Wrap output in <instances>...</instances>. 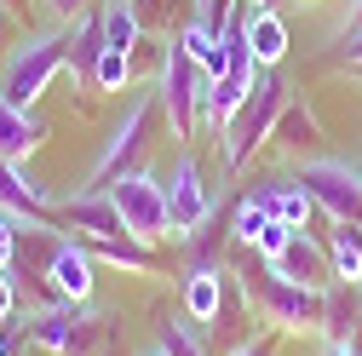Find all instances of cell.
<instances>
[{"instance_id": "obj_1", "label": "cell", "mask_w": 362, "mask_h": 356, "mask_svg": "<svg viewBox=\"0 0 362 356\" xmlns=\"http://www.w3.org/2000/svg\"><path fill=\"white\" fill-rule=\"evenodd\" d=\"M236 271H242V293L253 304V316H264L276 333H322V287H299L276 276L259 253L242 259Z\"/></svg>"}, {"instance_id": "obj_2", "label": "cell", "mask_w": 362, "mask_h": 356, "mask_svg": "<svg viewBox=\"0 0 362 356\" xmlns=\"http://www.w3.org/2000/svg\"><path fill=\"white\" fill-rule=\"evenodd\" d=\"M288 109V86L270 75V69H259V86L247 93V104L218 126V155H224V167L230 172H242L264 144H270V132H276V115Z\"/></svg>"}, {"instance_id": "obj_3", "label": "cell", "mask_w": 362, "mask_h": 356, "mask_svg": "<svg viewBox=\"0 0 362 356\" xmlns=\"http://www.w3.org/2000/svg\"><path fill=\"white\" fill-rule=\"evenodd\" d=\"M202 93H207V75L196 69V58L178 47V40H167L161 75H156V98H161V115L173 126V138H196V126H202Z\"/></svg>"}, {"instance_id": "obj_4", "label": "cell", "mask_w": 362, "mask_h": 356, "mask_svg": "<svg viewBox=\"0 0 362 356\" xmlns=\"http://www.w3.org/2000/svg\"><path fill=\"white\" fill-rule=\"evenodd\" d=\"M69 64V35H35L6 58V75H0V98L18 104V109H35V98L52 86V75Z\"/></svg>"}, {"instance_id": "obj_5", "label": "cell", "mask_w": 362, "mask_h": 356, "mask_svg": "<svg viewBox=\"0 0 362 356\" xmlns=\"http://www.w3.org/2000/svg\"><path fill=\"white\" fill-rule=\"evenodd\" d=\"M293 178L305 184V196L322 207L334 225H356L362 230V167L334 161V155H310V161H299Z\"/></svg>"}, {"instance_id": "obj_6", "label": "cell", "mask_w": 362, "mask_h": 356, "mask_svg": "<svg viewBox=\"0 0 362 356\" xmlns=\"http://www.w3.org/2000/svg\"><path fill=\"white\" fill-rule=\"evenodd\" d=\"M213 213H218V190L207 184L202 161H196V155H178V161H173V178H167V236H173V242L196 236Z\"/></svg>"}, {"instance_id": "obj_7", "label": "cell", "mask_w": 362, "mask_h": 356, "mask_svg": "<svg viewBox=\"0 0 362 356\" xmlns=\"http://www.w3.org/2000/svg\"><path fill=\"white\" fill-rule=\"evenodd\" d=\"M110 196H115V213H121V225H127L132 242L156 247L167 236V184L156 172H121L110 184Z\"/></svg>"}, {"instance_id": "obj_8", "label": "cell", "mask_w": 362, "mask_h": 356, "mask_svg": "<svg viewBox=\"0 0 362 356\" xmlns=\"http://www.w3.org/2000/svg\"><path fill=\"white\" fill-rule=\"evenodd\" d=\"M156 109H161V98H156V93H144L139 104L121 115V126L104 138V150H98V161H93V190H110L115 178H121V172H132V161L150 150V121H156Z\"/></svg>"}, {"instance_id": "obj_9", "label": "cell", "mask_w": 362, "mask_h": 356, "mask_svg": "<svg viewBox=\"0 0 362 356\" xmlns=\"http://www.w3.org/2000/svg\"><path fill=\"white\" fill-rule=\"evenodd\" d=\"M64 225L93 247V242H127V225H121V213H115V196L110 190H81L64 201Z\"/></svg>"}, {"instance_id": "obj_10", "label": "cell", "mask_w": 362, "mask_h": 356, "mask_svg": "<svg viewBox=\"0 0 362 356\" xmlns=\"http://www.w3.org/2000/svg\"><path fill=\"white\" fill-rule=\"evenodd\" d=\"M47 282H52V293L69 299V304H86V299H93V253H86L81 236H58V242H52Z\"/></svg>"}, {"instance_id": "obj_11", "label": "cell", "mask_w": 362, "mask_h": 356, "mask_svg": "<svg viewBox=\"0 0 362 356\" xmlns=\"http://www.w3.org/2000/svg\"><path fill=\"white\" fill-rule=\"evenodd\" d=\"M276 276L299 282V287H328L334 282V264H328V242H316L310 230H293V242L276 253V259H264Z\"/></svg>"}, {"instance_id": "obj_12", "label": "cell", "mask_w": 362, "mask_h": 356, "mask_svg": "<svg viewBox=\"0 0 362 356\" xmlns=\"http://www.w3.org/2000/svg\"><path fill=\"white\" fill-rule=\"evenodd\" d=\"M0 213L29 218V225H40V230H47V218H52V196H47V184L23 178L18 161H6V155H0Z\"/></svg>"}, {"instance_id": "obj_13", "label": "cell", "mask_w": 362, "mask_h": 356, "mask_svg": "<svg viewBox=\"0 0 362 356\" xmlns=\"http://www.w3.org/2000/svg\"><path fill=\"white\" fill-rule=\"evenodd\" d=\"M230 299V276H224V264H190L185 271V316L196 328H213V316L224 310Z\"/></svg>"}, {"instance_id": "obj_14", "label": "cell", "mask_w": 362, "mask_h": 356, "mask_svg": "<svg viewBox=\"0 0 362 356\" xmlns=\"http://www.w3.org/2000/svg\"><path fill=\"white\" fill-rule=\"evenodd\" d=\"M356 322H362V287L356 282H328L322 287V339L345 350Z\"/></svg>"}, {"instance_id": "obj_15", "label": "cell", "mask_w": 362, "mask_h": 356, "mask_svg": "<svg viewBox=\"0 0 362 356\" xmlns=\"http://www.w3.org/2000/svg\"><path fill=\"white\" fill-rule=\"evenodd\" d=\"M242 35H247V52H253L259 69H276L288 58V23L276 18V6H270V12H247L242 18Z\"/></svg>"}, {"instance_id": "obj_16", "label": "cell", "mask_w": 362, "mask_h": 356, "mask_svg": "<svg viewBox=\"0 0 362 356\" xmlns=\"http://www.w3.org/2000/svg\"><path fill=\"white\" fill-rule=\"evenodd\" d=\"M40 138H47L40 115H35V109H18V104L0 98V155H6V161H23Z\"/></svg>"}, {"instance_id": "obj_17", "label": "cell", "mask_w": 362, "mask_h": 356, "mask_svg": "<svg viewBox=\"0 0 362 356\" xmlns=\"http://www.w3.org/2000/svg\"><path fill=\"white\" fill-rule=\"evenodd\" d=\"M270 144L288 150V155H305V161H310V150L322 144V126H316V115H310L305 104H293V98H288V109L276 115V132H270Z\"/></svg>"}, {"instance_id": "obj_18", "label": "cell", "mask_w": 362, "mask_h": 356, "mask_svg": "<svg viewBox=\"0 0 362 356\" xmlns=\"http://www.w3.org/2000/svg\"><path fill=\"white\" fill-rule=\"evenodd\" d=\"M98 29H104V47L110 52H139L144 18H139L132 0H98Z\"/></svg>"}, {"instance_id": "obj_19", "label": "cell", "mask_w": 362, "mask_h": 356, "mask_svg": "<svg viewBox=\"0 0 362 356\" xmlns=\"http://www.w3.org/2000/svg\"><path fill=\"white\" fill-rule=\"evenodd\" d=\"M322 242H328L334 282H356V287H362V230H356V225H334Z\"/></svg>"}, {"instance_id": "obj_20", "label": "cell", "mask_w": 362, "mask_h": 356, "mask_svg": "<svg viewBox=\"0 0 362 356\" xmlns=\"http://www.w3.org/2000/svg\"><path fill=\"white\" fill-rule=\"evenodd\" d=\"M264 201H270V213H276L282 225H293V230H310L316 201L305 196V184H299V178H288V184H270V190H264Z\"/></svg>"}, {"instance_id": "obj_21", "label": "cell", "mask_w": 362, "mask_h": 356, "mask_svg": "<svg viewBox=\"0 0 362 356\" xmlns=\"http://www.w3.org/2000/svg\"><path fill=\"white\" fill-rule=\"evenodd\" d=\"M270 218H276V213H270V201H264V190H247L242 201H236V213H230V236L242 242V247H253V236L270 225Z\"/></svg>"}, {"instance_id": "obj_22", "label": "cell", "mask_w": 362, "mask_h": 356, "mask_svg": "<svg viewBox=\"0 0 362 356\" xmlns=\"http://www.w3.org/2000/svg\"><path fill=\"white\" fill-rule=\"evenodd\" d=\"M161 350H167V356H207V345H202L196 322H178V316H167V322H161Z\"/></svg>"}, {"instance_id": "obj_23", "label": "cell", "mask_w": 362, "mask_h": 356, "mask_svg": "<svg viewBox=\"0 0 362 356\" xmlns=\"http://www.w3.org/2000/svg\"><path fill=\"white\" fill-rule=\"evenodd\" d=\"M127 81H132V52H110L104 47V58L93 69V86H98V93H121Z\"/></svg>"}, {"instance_id": "obj_24", "label": "cell", "mask_w": 362, "mask_h": 356, "mask_svg": "<svg viewBox=\"0 0 362 356\" xmlns=\"http://www.w3.org/2000/svg\"><path fill=\"white\" fill-rule=\"evenodd\" d=\"M288 242H293V225H282V218H270V225H264V230L253 236V253H259V259H276V253H282Z\"/></svg>"}, {"instance_id": "obj_25", "label": "cell", "mask_w": 362, "mask_h": 356, "mask_svg": "<svg viewBox=\"0 0 362 356\" xmlns=\"http://www.w3.org/2000/svg\"><path fill=\"white\" fill-rule=\"evenodd\" d=\"M276 339H282V333H253V339H247V345H236L230 356H276Z\"/></svg>"}, {"instance_id": "obj_26", "label": "cell", "mask_w": 362, "mask_h": 356, "mask_svg": "<svg viewBox=\"0 0 362 356\" xmlns=\"http://www.w3.org/2000/svg\"><path fill=\"white\" fill-rule=\"evenodd\" d=\"M12 247H18V230H12V213H0V271H12Z\"/></svg>"}, {"instance_id": "obj_27", "label": "cell", "mask_w": 362, "mask_h": 356, "mask_svg": "<svg viewBox=\"0 0 362 356\" xmlns=\"http://www.w3.org/2000/svg\"><path fill=\"white\" fill-rule=\"evenodd\" d=\"M12 316V271H0V328H6Z\"/></svg>"}, {"instance_id": "obj_28", "label": "cell", "mask_w": 362, "mask_h": 356, "mask_svg": "<svg viewBox=\"0 0 362 356\" xmlns=\"http://www.w3.org/2000/svg\"><path fill=\"white\" fill-rule=\"evenodd\" d=\"M86 6H93V0H52L58 18H86Z\"/></svg>"}, {"instance_id": "obj_29", "label": "cell", "mask_w": 362, "mask_h": 356, "mask_svg": "<svg viewBox=\"0 0 362 356\" xmlns=\"http://www.w3.org/2000/svg\"><path fill=\"white\" fill-rule=\"evenodd\" d=\"M345 64H351V69L362 64V29H351V47H345Z\"/></svg>"}, {"instance_id": "obj_30", "label": "cell", "mask_w": 362, "mask_h": 356, "mask_svg": "<svg viewBox=\"0 0 362 356\" xmlns=\"http://www.w3.org/2000/svg\"><path fill=\"white\" fill-rule=\"evenodd\" d=\"M242 6H247V12H270V6H276V0H242Z\"/></svg>"}, {"instance_id": "obj_31", "label": "cell", "mask_w": 362, "mask_h": 356, "mask_svg": "<svg viewBox=\"0 0 362 356\" xmlns=\"http://www.w3.org/2000/svg\"><path fill=\"white\" fill-rule=\"evenodd\" d=\"M351 29H362V0H356V6H351Z\"/></svg>"}, {"instance_id": "obj_32", "label": "cell", "mask_w": 362, "mask_h": 356, "mask_svg": "<svg viewBox=\"0 0 362 356\" xmlns=\"http://www.w3.org/2000/svg\"><path fill=\"white\" fill-rule=\"evenodd\" d=\"M0 356H12V339H6V328H0Z\"/></svg>"}, {"instance_id": "obj_33", "label": "cell", "mask_w": 362, "mask_h": 356, "mask_svg": "<svg viewBox=\"0 0 362 356\" xmlns=\"http://www.w3.org/2000/svg\"><path fill=\"white\" fill-rule=\"evenodd\" d=\"M328 356H351V350H334V345H328Z\"/></svg>"}, {"instance_id": "obj_34", "label": "cell", "mask_w": 362, "mask_h": 356, "mask_svg": "<svg viewBox=\"0 0 362 356\" xmlns=\"http://www.w3.org/2000/svg\"><path fill=\"white\" fill-rule=\"evenodd\" d=\"M150 356H167V350H150Z\"/></svg>"}, {"instance_id": "obj_35", "label": "cell", "mask_w": 362, "mask_h": 356, "mask_svg": "<svg viewBox=\"0 0 362 356\" xmlns=\"http://www.w3.org/2000/svg\"><path fill=\"white\" fill-rule=\"evenodd\" d=\"M356 75H362V64H356Z\"/></svg>"}]
</instances>
